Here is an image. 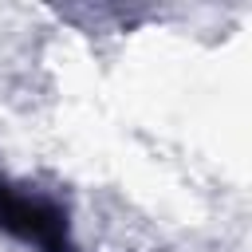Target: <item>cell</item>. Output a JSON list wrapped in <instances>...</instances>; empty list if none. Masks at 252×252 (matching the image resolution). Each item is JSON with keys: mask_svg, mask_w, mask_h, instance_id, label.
<instances>
[{"mask_svg": "<svg viewBox=\"0 0 252 252\" xmlns=\"http://www.w3.org/2000/svg\"><path fill=\"white\" fill-rule=\"evenodd\" d=\"M0 232L28 252H75V224L63 197L0 169Z\"/></svg>", "mask_w": 252, "mask_h": 252, "instance_id": "1", "label": "cell"}]
</instances>
